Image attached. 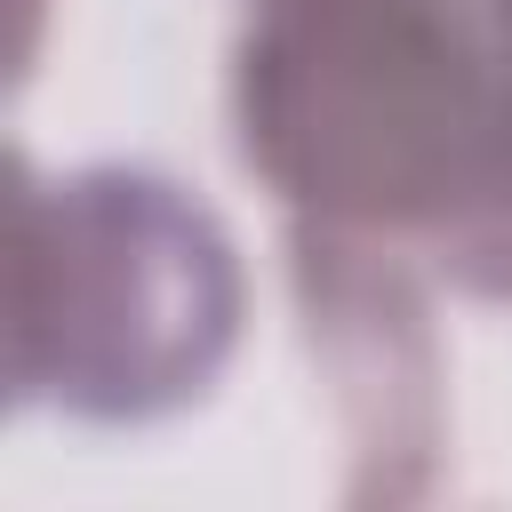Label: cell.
Returning a JSON list of instances; mask_svg holds the SVG:
<instances>
[{
    "instance_id": "cell-1",
    "label": "cell",
    "mask_w": 512,
    "mask_h": 512,
    "mask_svg": "<svg viewBox=\"0 0 512 512\" xmlns=\"http://www.w3.org/2000/svg\"><path fill=\"white\" fill-rule=\"evenodd\" d=\"M232 128L312 320H416L424 288L512 304V72L464 0H264Z\"/></svg>"
},
{
    "instance_id": "cell-3",
    "label": "cell",
    "mask_w": 512,
    "mask_h": 512,
    "mask_svg": "<svg viewBox=\"0 0 512 512\" xmlns=\"http://www.w3.org/2000/svg\"><path fill=\"white\" fill-rule=\"evenodd\" d=\"M472 8V24H480V40L504 56V72H512V0H464Z\"/></svg>"
},
{
    "instance_id": "cell-2",
    "label": "cell",
    "mask_w": 512,
    "mask_h": 512,
    "mask_svg": "<svg viewBox=\"0 0 512 512\" xmlns=\"http://www.w3.org/2000/svg\"><path fill=\"white\" fill-rule=\"evenodd\" d=\"M232 232L152 168L32 176L8 192V392L80 424L192 408L240 344Z\"/></svg>"
}]
</instances>
